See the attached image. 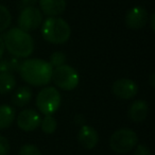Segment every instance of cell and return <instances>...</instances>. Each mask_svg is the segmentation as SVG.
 Here are the masks:
<instances>
[{"label":"cell","instance_id":"cell-1","mask_svg":"<svg viewBox=\"0 0 155 155\" xmlns=\"http://www.w3.org/2000/svg\"><path fill=\"white\" fill-rule=\"evenodd\" d=\"M53 67L41 58H30L21 63L19 69L20 77L28 84L33 86H44L51 81Z\"/></svg>","mask_w":155,"mask_h":155},{"label":"cell","instance_id":"cell-2","mask_svg":"<svg viewBox=\"0 0 155 155\" xmlns=\"http://www.w3.org/2000/svg\"><path fill=\"white\" fill-rule=\"evenodd\" d=\"M5 48L15 58H28L33 53L34 41L28 32L19 28H12L2 36Z\"/></svg>","mask_w":155,"mask_h":155},{"label":"cell","instance_id":"cell-3","mask_svg":"<svg viewBox=\"0 0 155 155\" xmlns=\"http://www.w3.org/2000/svg\"><path fill=\"white\" fill-rule=\"evenodd\" d=\"M41 34L48 43L60 44L66 43L71 35V29L68 22L60 17H49L41 24Z\"/></svg>","mask_w":155,"mask_h":155},{"label":"cell","instance_id":"cell-4","mask_svg":"<svg viewBox=\"0 0 155 155\" xmlns=\"http://www.w3.org/2000/svg\"><path fill=\"white\" fill-rule=\"evenodd\" d=\"M138 143V136L133 130L120 129L117 130L110 139V147L118 154H125L133 150Z\"/></svg>","mask_w":155,"mask_h":155},{"label":"cell","instance_id":"cell-5","mask_svg":"<svg viewBox=\"0 0 155 155\" xmlns=\"http://www.w3.org/2000/svg\"><path fill=\"white\" fill-rule=\"evenodd\" d=\"M61 94L55 87L48 86L43 88L36 97V106L45 116L53 115L61 105Z\"/></svg>","mask_w":155,"mask_h":155},{"label":"cell","instance_id":"cell-6","mask_svg":"<svg viewBox=\"0 0 155 155\" xmlns=\"http://www.w3.org/2000/svg\"><path fill=\"white\" fill-rule=\"evenodd\" d=\"M51 80L61 89L69 91L78 86L80 78H79V73L73 67L69 65H62V66L55 67V69L52 70Z\"/></svg>","mask_w":155,"mask_h":155},{"label":"cell","instance_id":"cell-7","mask_svg":"<svg viewBox=\"0 0 155 155\" xmlns=\"http://www.w3.org/2000/svg\"><path fill=\"white\" fill-rule=\"evenodd\" d=\"M43 24V13L35 7H25L18 17L19 29L30 32L36 30Z\"/></svg>","mask_w":155,"mask_h":155},{"label":"cell","instance_id":"cell-8","mask_svg":"<svg viewBox=\"0 0 155 155\" xmlns=\"http://www.w3.org/2000/svg\"><path fill=\"white\" fill-rule=\"evenodd\" d=\"M148 11L143 7H140V5L130 9L127 12V15H125L124 18L127 27L129 29H132V30H140V29H142L148 24Z\"/></svg>","mask_w":155,"mask_h":155},{"label":"cell","instance_id":"cell-9","mask_svg":"<svg viewBox=\"0 0 155 155\" xmlns=\"http://www.w3.org/2000/svg\"><path fill=\"white\" fill-rule=\"evenodd\" d=\"M112 91L113 94L119 99L130 100L137 95L138 86L130 79H119L113 84Z\"/></svg>","mask_w":155,"mask_h":155},{"label":"cell","instance_id":"cell-10","mask_svg":"<svg viewBox=\"0 0 155 155\" xmlns=\"http://www.w3.org/2000/svg\"><path fill=\"white\" fill-rule=\"evenodd\" d=\"M41 116L32 108L24 110L17 117V125L25 132H32L41 125Z\"/></svg>","mask_w":155,"mask_h":155},{"label":"cell","instance_id":"cell-11","mask_svg":"<svg viewBox=\"0 0 155 155\" xmlns=\"http://www.w3.org/2000/svg\"><path fill=\"white\" fill-rule=\"evenodd\" d=\"M78 141L86 150H91L98 144L99 135L95 127L91 125H83L78 133Z\"/></svg>","mask_w":155,"mask_h":155},{"label":"cell","instance_id":"cell-12","mask_svg":"<svg viewBox=\"0 0 155 155\" xmlns=\"http://www.w3.org/2000/svg\"><path fill=\"white\" fill-rule=\"evenodd\" d=\"M41 13L49 17L61 15L66 9V0H38Z\"/></svg>","mask_w":155,"mask_h":155},{"label":"cell","instance_id":"cell-13","mask_svg":"<svg viewBox=\"0 0 155 155\" xmlns=\"http://www.w3.org/2000/svg\"><path fill=\"white\" fill-rule=\"evenodd\" d=\"M149 106L144 100H136L129 108V117L134 122H142L148 116Z\"/></svg>","mask_w":155,"mask_h":155},{"label":"cell","instance_id":"cell-14","mask_svg":"<svg viewBox=\"0 0 155 155\" xmlns=\"http://www.w3.org/2000/svg\"><path fill=\"white\" fill-rule=\"evenodd\" d=\"M31 98H32V91H31V88L28 86H22L19 87L14 93L11 101L14 106L24 107V106H26L30 102Z\"/></svg>","mask_w":155,"mask_h":155},{"label":"cell","instance_id":"cell-15","mask_svg":"<svg viewBox=\"0 0 155 155\" xmlns=\"http://www.w3.org/2000/svg\"><path fill=\"white\" fill-rule=\"evenodd\" d=\"M15 119V110L10 105H0V130H7Z\"/></svg>","mask_w":155,"mask_h":155},{"label":"cell","instance_id":"cell-16","mask_svg":"<svg viewBox=\"0 0 155 155\" xmlns=\"http://www.w3.org/2000/svg\"><path fill=\"white\" fill-rule=\"evenodd\" d=\"M16 86V79L12 73H0V95H5Z\"/></svg>","mask_w":155,"mask_h":155},{"label":"cell","instance_id":"cell-17","mask_svg":"<svg viewBox=\"0 0 155 155\" xmlns=\"http://www.w3.org/2000/svg\"><path fill=\"white\" fill-rule=\"evenodd\" d=\"M58 123L56 120L52 117V115H47L41 120V131L46 134H52L55 132Z\"/></svg>","mask_w":155,"mask_h":155},{"label":"cell","instance_id":"cell-18","mask_svg":"<svg viewBox=\"0 0 155 155\" xmlns=\"http://www.w3.org/2000/svg\"><path fill=\"white\" fill-rule=\"evenodd\" d=\"M12 22V15L8 8L0 5V32L7 30Z\"/></svg>","mask_w":155,"mask_h":155},{"label":"cell","instance_id":"cell-19","mask_svg":"<svg viewBox=\"0 0 155 155\" xmlns=\"http://www.w3.org/2000/svg\"><path fill=\"white\" fill-rule=\"evenodd\" d=\"M66 62V55L65 53H63L62 51H56L50 55L49 58V64L52 67H58L64 65V63Z\"/></svg>","mask_w":155,"mask_h":155},{"label":"cell","instance_id":"cell-20","mask_svg":"<svg viewBox=\"0 0 155 155\" xmlns=\"http://www.w3.org/2000/svg\"><path fill=\"white\" fill-rule=\"evenodd\" d=\"M18 155H41V153L36 146L31 144V143H27V144H24V146L19 149Z\"/></svg>","mask_w":155,"mask_h":155},{"label":"cell","instance_id":"cell-21","mask_svg":"<svg viewBox=\"0 0 155 155\" xmlns=\"http://www.w3.org/2000/svg\"><path fill=\"white\" fill-rule=\"evenodd\" d=\"M10 141L5 136L0 135V155H8L10 152Z\"/></svg>","mask_w":155,"mask_h":155},{"label":"cell","instance_id":"cell-22","mask_svg":"<svg viewBox=\"0 0 155 155\" xmlns=\"http://www.w3.org/2000/svg\"><path fill=\"white\" fill-rule=\"evenodd\" d=\"M134 155H151V151L146 144H136V149Z\"/></svg>","mask_w":155,"mask_h":155},{"label":"cell","instance_id":"cell-23","mask_svg":"<svg viewBox=\"0 0 155 155\" xmlns=\"http://www.w3.org/2000/svg\"><path fill=\"white\" fill-rule=\"evenodd\" d=\"M9 61H10V66H11L12 72H19L20 66H21V63H20L19 58L14 56V58H9Z\"/></svg>","mask_w":155,"mask_h":155},{"label":"cell","instance_id":"cell-24","mask_svg":"<svg viewBox=\"0 0 155 155\" xmlns=\"http://www.w3.org/2000/svg\"><path fill=\"white\" fill-rule=\"evenodd\" d=\"M5 72L12 73L11 66H10V61L9 58H5V60L0 58V73H5Z\"/></svg>","mask_w":155,"mask_h":155},{"label":"cell","instance_id":"cell-25","mask_svg":"<svg viewBox=\"0 0 155 155\" xmlns=\"http://www.w3.org/2000/svg\"><path fill=\"white\" fill-rule=\"evenodd\" d=\"M20 1L25 7H34L38 2V0H20Z\"/></svg>","mask_w":155,"mask_h":155},{"label":"cell","instance_id":"cell-26","mask_svg":"<svg viewBox=\"0 0 155 155\" xmlns=\"http://www.w3.org/2000/svg\"><path fill=\"white\" fill-rule=\"evenodd\" d=\"M84 116L83 115H77V116L74 117V122H75V124H78V125H81V124H83L84 123Z\"/></svg>","mask_w":155,"mask_h":155},{"label":"cell","instance_id":"cell-27","mask_svg":"<svg viewBox=\"0 0 155 155\" xmlns=\"http://www.w3.org/2000/svg\"><path fill=\"white\" fill-rule=\"evenodd\" d=\"M3 52H5V43H3L2 37L0 36V58H2Z\"/></svg>","mask_w":155,"mask_h":155},{"label":"cell","instance_id":"cell-28","mask_svg":"<svg viewBox=\"0 0 155 155\" xmlns=\"http://www.w3.org/2000/svg\"><path fill=\"white\" fill-rule=\"evenodd\" d=\"M150 19H151V29H152V30L154 31V30H155V25H154V20H155V14H154V13H152V15H151Z\"/></svg>","mask_w":155,"mask_h":155},{"label":"cell","instance_id":"cell-29","mask_svg":"<svg viewBox=\"0 0 155 155\" xmlns=\"http://www.w3.org/2000/svg\"><path fill=\"white\" fill-rule=\"evenodd\" d=\"M155 75H154V73H153V74H151V77H150V84H151V86L152 87H154V79H155Z\"/></svg>","mask_w":155,"mask_h":155}]
</instances>
